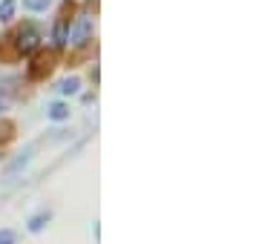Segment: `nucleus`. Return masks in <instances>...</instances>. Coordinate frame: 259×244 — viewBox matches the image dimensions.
Instances as JSON below:
<instances>
[{
  "label": "nucleus",
  "instance_id": "f257e3e1",
  "mask_svg": "<svg viewBox=\"0 0 259 244\" xmlns=\"http://www.w3.org/2000/svg\"><path fill=\"white\" fill-rule=\"evenodd\" d=\"M55 66H58V49H40L37 46L35 52H32L26 75H29V81H47Z\"/></svg>",
  "mask_w": 259,
  "mask_h": 244
},
{
  "label": "nucleus",
  "instance_id": "f03ea898",
  "mask_svg": "<svg viewBox=\"0 0 259 244\" xmlns=\"http://www.w3.org/2000/svg\"><path fill=\"white\" fill-rule=\"evenodd\" d=\"M12 43H15V52H18V55H32V52L40 46V32H37V26L32 20H26V23H20V26L12 32Z\"/></svg>",
  "mask_w": 259,
  "mask_h": 244
},
{
  "label": "nucleus",
  "instance_id": "7ed1b4c3",
  "mask_svg": "<svg viewBox=\"0 0 259 244\" xmlns=\"http://www.w3.org/2000/svg\"><path fill=\"white\" fill-rule=\"evenodd\" d=\"M93 32H95V20L93 18H78L72 35H69L66 40H69L75 49H87L90 46V40H93Z\"/></svg>",
  "mask_w": 259,
  "mask_h": 244
},
{
  "label": "nucleus",
  "instance_id": "20e7f679",
  "mask_svg": "<svg viewBox=\"0 0 259 244\" xmlns=\"http://www.w3.org/2000/svg\"><path fill=\"white\" fill-rule=\"evenodd\" d=\"M18 52H15V43H12V35H6V38L0 40V60L3 64H15L18 60Z\"/></svg>",
  "mask_w": 259,
  "mask_h": 244
},
{
  "label": "nucleus",
  "instance_id": "39448f33",
  "mask_svg": "<svg viewBox=\"0 0 259 244\" xmlns=\"http://www.w3.org/2000/svg\"><path fill=\"white\" fill-rule=\"evenodd\" d=\"M66 29H69V20H64V18H58L55 20V32H52V40H55V49H64L66 46Z\"/></svg>",
  "mask_w": 259,
  "mask_h": 244
},
{
  "label": "nucleus",
  "instance_id": "423d86ee",
  "mask_svg": "<svg viewBox=\"0 0 259 244\" xmlns=\"http://www.w3.org/2000/svg\"><path fill=\"white\" fill-rule=\"evenodd\" d=\"M49 218H52V213H37V216H32L29 218V233H40V230H44V227H47V221Z\"/></svg>",
  "mask_w": 259,
  "mask_h": 244
},
{
  "label": "nucleus",
  "instance_id": "0eeeda50",
  "mask_svg": "<svg viewBox=\"0 0 259 244\" xmlns=\"http://www.w3.org/2000/svg\"><path fill=\"white\" fill-rule=\"evenodd\" d=\"M49 118H52V121H66V118H69V106L61 103V101H55L52 106H49Z\"/></svg>",
  "mask_w": 259,
  "mask_h": 244
},
{
  "label": "nucleus",
  "instance_id": "6e6552de",
  "mask_svg": "<svg viewBox=\"0 0 259 244\" xmlns=\"http://www.w3.org/2000/svg\"><path fill=\"white\" fill-rule=\"evenodd\" d=\"M15 9H18V0H0V20L6 23V20L15 18Z\"/></svg>",
  "mask_w": 259,
  "mask_h": 244
},
{
  "label": "nucleus",
  "instance_id": "1a4fd4ad",
  "mask_svg": "<svg viewBox=\"0 0 259 244\" xmlns=\"http://www.w3.org/2000/svg\"><path fill=\"white\" fill-rule=\"evenodd\" d=\"M58 89H61V95H75L81 89V81H78V78H66V81H61Z\"/></svg>",
  "mask_w": 259,
  "mask_h": 244
},
{
  "label": "nucleus",
  "instance_id": "9d476101",
  "mask_svg": "<svg viewBox=\"0 0 259 244\" xmlns=\"http://www.w3.org/2000/svg\"><path fill=\"white\" fill-rule=\"evenodd\" d=\"M52 0H23V9L26 12H47V6Z\"/></svg>",
  "mask_w": 259,
  "mask_h": 244
},
{
  "label": "nucleus",
  "instance_id": "9b49d317",
  "mask_svg": "<svg viewBox=\"0 0 259 244\" xmlns=\"http://www.w3.org/2000/svg\"><path fill=\"white\" fill-rule=\"evenodd\" d=\"M12 135H15V124L12 121H0V144L9 141Z\"/></svg>",
  "mask_w": 259,
  "mask_h": 244
},
{
  "label": "nucleus",
  "instance_id": "f8f14e48",
  "mask_svg": "<svg viewBox=\"0 0 259 244\" xmlns=\"http://www.w3.org/2000/svg\"><path fill=\"white\" fill-rule=\"evenodd\" d=\"M32 152H35V147H26V152H23V158H18V161H15V164L9 167V172H18V169L23 167V164H26L29 158H32Z\"/></svg>",
  "mask_w": 259,
  "mask_h": 244
},
{
  "label": "nucleus",
  "instance_id": "ddd939ff",
  "mask_svg": "<svg viewBox=\"0 0 259 244\" xmlns=\"http://www.w3.org/2000/svg\"><path fill=\"white\" fill-rule=\"evenodd\" d=\"M0 244H18V235L12 230H0Z\"/></svg>",
  "mask_w": 259,
  "mask_h": 244
}]
</instances>
